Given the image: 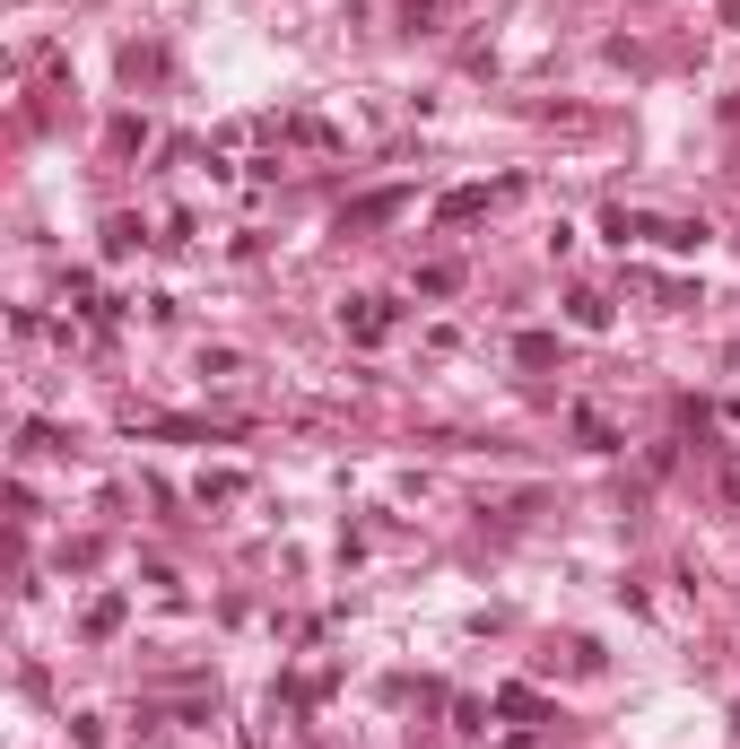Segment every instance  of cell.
Segmentation results:
<instances>
[{
	"instance_id": "6da1fadb",
	"label": "cell",
	"mask_w": 740,
	"mask_h": 749,
	"mask_svg": "<svg viewBox=\"0 0 740 749\" xmlns=\"http://www.w3.org/2000/svg\"><path fill=\"white\" fill-rule=\"evenodd\" d=\"M340 323H349L358 340H383V332H392V305H383V297H358V305H349Z\"/></svg>"
},
{
	"instance_id": "7a4b0ae2",
	"label": "cell",
	"mask_w": 740,
	"mask_h": 749,
	"mask_svg": "<svg viewBox=\"0 0 740 749\" xmlns=\"http://www.w3.org/2000/svg\"><path fill=\"white\" fill-rule=\"evenodd\" d=\"M392 210H401V192H374V201H358L340 227H374V219H392Z\"/></svg>"
},
{
	"instance_id": "3957f363",
	"label": "cell",
	"mask_w": 740,
	"mask_h": 749,
	"mask_svg": "<svg viewBox=\"0 0 740 749\" xmlns=\"http://www.w3.org/2000/svg\"><path fill=\"white\" fill-rule=\"evenodd\" d=\"M453 279H462L453 261H427V270H418V288H427V297H453Z\"/></svg>"
},
{
	"instance_id": "277c9868",
	"label": "cell",
	"mask_w": 740,
	"mask_h": 749,
	"mask_svg": "<svg viewBox=\"0 0 740 749\" xmlns=\"http://www.w3.org/2000/svg\"><path fill=\"white\" fill-rule=\"evenodd\" d=\"M724 489H732V498H740V462H724Z\"/></svg>"
}]
</instances>
